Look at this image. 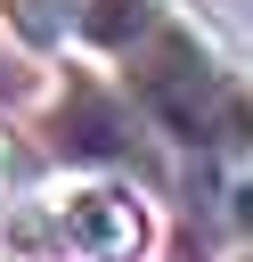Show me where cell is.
<instances>
[{
  "mask_svg": "<svg viewBox=\"0 0 253 262\" xmlns=\"http://www.w3.org/2000/svg\"><path fill=\"white\" fill-rule=\"evenodd\" d=\"M73 8H82V0H0V16H8L33 49H57V41L73 33Z\"/></svg>",
  "mask_w": 253,
  "mask_h": 262,
  "instance_id": "obj_4",
  "label": "cell"
},
{
  "mask_svg": "<svg viewBox=\"0 0 253 262\" xmlns=\"http://www.w3.org/2000/svg\"><path fill=\"white\" fill-rule=\"evenodd\" d=\"M49 246L65 262H131L147 246V221H139L131 188H114V180L90 172V180H65L49 196Z\"/></svg>",
  "mask_w": 253,
  "mask_h": 262,
  "instance_id": "obj_2",
  "label": "cell"
},
{
  "mask_svg": "<svg viewBox=\"0 0 253 262\" xmlns=\"http://www.w3.org/2000/svg\"><path fill=\"white\" fill-rule=\"evenodd\" d=\"M122 74H131L139 106H147L171 139H188V147H253V90H245L188 25L155 16L147 41L122 57Z\"/></svg>",
  "mask_w": 253,
  "mask_h": 262,
  "instance_id": "obj_1",
  "label": "cell"
},
{
  "mask_svg": "<svg viewBox=\"0 0 253 262\" xmlns=\"http://www.w3.org/2000/svg\"><path fill=\"white\" fill-rule=\"evenodd\" d=\"M163 16V0H82L73 8V41L90 49V57H131L139 41H147V25Z\"/></svg>",
  "mask_w": 253,
  "mask_h": 262,
  "instance_id": "obj_3",
  "label": "cell"
}]
</instances>
